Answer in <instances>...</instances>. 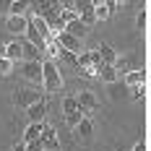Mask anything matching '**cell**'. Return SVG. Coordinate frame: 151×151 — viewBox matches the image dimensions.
Returning a JSON list of instances; mask_svg holds the SVG:
<instances>
[{"label":"cell","mask_w":151,"mask_h":151,"mask_svg":"<svg viewBox=\"0 0 151 151\" xmlns=\"http://www.w3.org/2000/svg\"><path fill=\"white\" fill-rule=\"evenodd\" d=\"M42 86H45V94H55L63 89V76L58 70V63L50 58L42 60Z\"/></svg>","instance_id":"6da1fadb"},{"label":"cell","mask_w":151,"mask_h":151,"mask_svg":"<svg viewBox=\"0 0 151 151\" xmlns=\"http://www.w3.org/2000/svg\"><path fill=\"white\" fill-rule=\"evenodd\" d=\"M37 102H45V91H37V89H16L13 91V104L16 107L29 109Z\"/></svg>","instance_id":"7a4b0ae2"},{"label":"cell","mask_w":151,"mask_h":151,"mask_svg":"<svg viewBox=\"0 0 151 151\" xmlns=\"http://www.w3.org/2000/svg\"><path fill=\"white\" fill-rule=\"evenodd\" d=\"M55 45L60 47V50H65V52H70V55H83V45L76 39V37H70V34H65V31H60V34H55V39H52Z\"/></svg>","instance_id":"3957f363"},{"label":"cell","mask_w":151,"mask_h":151,"mask_svg":"<svg viewBox=\"0 0 151 151\" xmlns=\"http://www.w3.org/2000/svg\"><path fill=\"white\" fill-rule=\"evenodd\" d=\"M16 68L21 70V76H24L26 81H31V83H42V63H26V60H21Z\"/></svg>","instance_id":"277c9868"},{"label":"cell","mask_w":151,"mask_h":151,"mask_svg":"<svg viewBox=\"0 0 151 151\" xmlns=\"http://www.w3.org/2000/svg\"><path fill=\"white\" fill-rule=\"evenodd\" d=\"M76 107L81 109L83 117H91V112L96 109V96H94L91 91H81V94L76 96Z\"/></svg>","instance_id":"5b68a950"},{"label":"cell","mask_w":151,"mask_h":151,"mask_svg":"<svg viewBox=\"0 0 151 151\" xmlns=\"http://www.w3.org/2000/svg\"><path fill=\"white\" fill-rule=\"evenodd\" d=\"M42 151H58L60 149V141H58V133H55V128H50L45 122V130H42Z\"/></svg>","instance_id":"8992f818"},{"label":"cell","mask_w":151,"mask_h":151,"mask_svg":"<svg viewBox=\"0 0 151 151\" xmlns=\"http://www.w3.org/2000/svg\"><path fill=\"white\" fill-rule=\"evenodd\" d=\"M16 42L21 45V55H24V60H26V63H42V60H45V55H42L34 45H29L24 37H21V39H16Z\"/></svg>","instance_id":"52a82bcc"},{"label":"cell","mask_w":151,"mask_h":151,"mask_svg":"<svg viewBox=\"0 0 151 151\" xmlns=\"http://www.w3.org/2000/svg\"><path fill=\"white\" fill-rule=\"evenodd\" d=\"M26 26H29V16H8L5 18V29L11 34H26Z\"/></svg>","instance_id":"ba28073f"},{"label":"cell","mask_w":151,"mask_h":151,"mask_svg":"<svg viewBox=\"0 0 151 151\" xmlns=\"http://www.w3.org/2000/svg\"><path fill=\"white\" fill-rule=\"evenodd\" d=\"M73 133H76L78 141H89V138L94 136V122H91V117H83V120L73 128Z\"/></svg>","instance_id":"9c48e42d"},{"label":"cell","mask_w":151,"mask_h":151,"mask_svg":"<svg viewBox=\"0 0 151 151\" xmlns=\"http://www.w3.org/2000/svg\"><path fill=\"white\" fill-rule=\"evenodd\" d=\"M65 34H70V37H76L78 42H83V37L89 34V26H83L78 18L76 21H70V24H65Z\"/></svg>","instance_id":"30bf717a"},{"label":"cell","mask_w":151,"mask_h":151,"mask_svg":"<svg viewBox=\"0 0 151 151\" xmlns=\"http://www.w3.org/2000/svg\"><path fill=\"white\" fill-rule=\"evenodd\" d=\"M125 86H130V89L146 86V70H128L125 73Z\"/></svg>","instance_id":"8fae6325"},{"label":"cell","mask_w":151,"mask_h":151,"mask_svg":"<svg viewBox=\"0 0 151 151\" xmlns=\"http://www.w3.org/2000/svg\"><path fill=\"white\" fill-rule=\"evenodd\" d=\"M45 112H47V104H45V102H37V104H31L29 109H26L29 122H45Z\"/></svg>","instance_id":"7c38bea8"},{"label":"cell","mask_w":151,"mask_h":151,"mask_svg":"<svg viewBox=\"0 0 151 151\" xmlns=\"http://www.w3.org/2000/svg\"><path fill=\"white\" fill-rule=\"evenodd\" d=\"M42 130H45V122H29V128H26V133H24V143L39 141V138H42Z\"/></svg>","instance_id":"4fadbf2b"},{"label":"cell","mask_w":151,"mask_h":151,"mask_svg":"<svg viewBox=\"0 0 151 151\" xmlns=\"http://www.w3.org/2000/svg\"><path fill=\"white\" fill-rule=\"evenodd\" d=\"M96 52H99V60H102V65H112V63H115V58H117V52H115L109 45H104V42L96 47Z\"/></svg>","instance_id":"5bb4252c"},{"label":"cell","mask_w":151,"mask_h":151,"mask_svg":"<svg viewBox=\"0 0 151 151\" xmlns=\"http://www.w3.org/2000/svg\"><path fill=\"white\" fill-rule=\"evenodd\" d=\"M5 60H11L13 65L24 60V55H21V45L18 42H11V45H5Z\"/></svg>","instance_id":"9a60e30c"},{"label":"cell","mask_w":151,"mask_h":151,"mask_svg":"<svg viewBox=\"0 0 151 151\" xmlns=\"http://www.w3.org/2000/svg\"><path fill=\"white\" fill-rule=\"evenodd\" d=\"M109 16H112L109 3H94V21H107Z\"/></svg>","instance_id":"2e32d148"},{"label":"cell","mask_w":151,"mask_h":151,"mask_svg":"<svg viewBox=\"0 0 151 151\" xmlns=\"http://www.w3.org/2000/svg\"><path fill=\"white\" fill-rule=\"evenodd\" d=\"M112 70L117 73V78H120V76H125L128 70H130V60H128V58H120V55H117V58H115V63H112Z\"/></svg>","instance_id":"e0dca14e"},{"label":"cell","mask_w":151,"mask_h":151,"mask_svg":"<svg viewBox=\"0 0 151 151\" xmlns=\"http://www.w3.org/2000/svg\"><path fill=\"white\" fill-rule=\"evenodd\" d=\"M26 11H29V3L26 0H16V3L8 5V16H26Z\"/></svg>","instance_id":"ac0fdd59"},{"label":"cell","mask_w":151,"mask_h":151,"mask_svg":"<svg viewBox=\"0 0 151 151\" xmlns=\"http://www.w3.org/2000/svg\"><path fill=\"white\" fill-rule=\"evenodd\" d=\"M96 76H99L104 83H117V73L112 70V65H102V70H99Z\"/></svg>","instance_id":"d6986e66"},{"label":"cell","mask_w":151,"mask_h":151,"mask_svg":"<svg viewBox=\"0 0 151 151\" xmlns=\"http://www.w3.org/2000/svg\"><path fill=\"white\" fill-rule=\"evenodd\" d=\"M76 109H78V107H76V96H65V99H63V115H70Z\"/></svg>","instance_id":"ffe728a7"},{"label":"cell","mask_w":151,"mask_h":151,"mask_svg":"<svg viewBox=\"0 0 151 151\" xmlns=\"http://www.w3.org/2000/svg\"><path fill=\"white\" fill-rule=\"evenodd\" d=\"M81 120H83L81 109H76V112H70V115H65V122H68V128H76V125H78Z\"/></svg>","instance_id":"44dd1931"},{"label":"cell","mask_w":151,"mask_h":151,"mask_svg":"<svg viewBox=\"0 0 151 151\" xmlns=\"http://www.w3.org/2000/svg\"><path fill=\"white\" fill-rule=\"evenodd\" d=\"M13 68H16V65H13L11 60L0 58V76H11V73H13Z\"/></svg>","instance_id":"7402d4cb"},{"label":"cell","mask_w":151,"mask_h":151,"mask_svg":"<svg viewBox=\"0 0 151 151\" xmlns=\"http://www.w3.org/2000/svg\"><path fill=\"white\" fill-rule=\"evenodd\" d=\"M120 83H109V96H112V99H120Z\"/></svg>","instance_id":"603a6c76"},{"label":"cell","mask_w":151,"mask_h":151,"mask_svg":"<svg viewBox=\"0 0 151 151\" xmlns=\"http://www.w3.org/2000/svg\"><path fill=\"white\" fill-rule=\"evenodd\" d=\"M133 91V99H143L146 96V86H136V89H130Z\"/></svg>","instance_id":"cb8c5ba5"},{"label":"cell","mask_w":151,"mask_h":151,"mask_svg":"<svg viewBox=\"0 0 151 151\" xmlns=\"http://www.w3.org/2000/svg\"><path fill=\"white\" fill-rule=\"evenodd\" d=\"M136 24H138V29H141V31L146 29V11H141V13H138V18H136Z\"/></svg>","instance_id":"d4e9b609"},{"label":"cell","mask_w":151,"mask_h":151,"mask_svg":"<svg viewBox=\"0 0 151 151\" xmlns=\"http://www.w3.org/2000/svg\"><path fill=\"white\" fill-rule=\"evenodd\" d=\"M133 151H146V141H138V143H136V149H133Z\"/></svg>","instance_id":"484cf974"},{"label":"cell","mask_w":151,"mask_h":151,"mask_svg":"<svg viewBox=\"0 0 151 151\" xmlns=\"http://www.w3.org/2000/svg\"><path fill=\"white\" fill-rule=\"evenodd\" d=\"M13 151H26V149H24V143H16V146H13Z\"/></svg>","instance_id":"4316f807"},{"label":"cell","mask_w":151,"mask_h":151,"mask_svg":"<svg viewBox=\"0 0 151 151\" xmlns=\"http://www.w3.org/2000/svg\"><path fill=\"white\" fill-rule=\"evenodd\" d=\"M0 58H5V45L0 42Z\"/></svg>","instance_id":"83f0119b"},{"label":"cell","mask_w":151,"mask_h":151,"mask_svg":"<svg viewBox=\"0 0 151 151\" xmlns=\"http://www.w3.org/2000/svg\"><path fill=\"white\" fill-rule=\"evenodd\" d=\"M58 151H60V149H58Z\"/></svg>","instance_id":"f1b7e54d"}]
</instances>
